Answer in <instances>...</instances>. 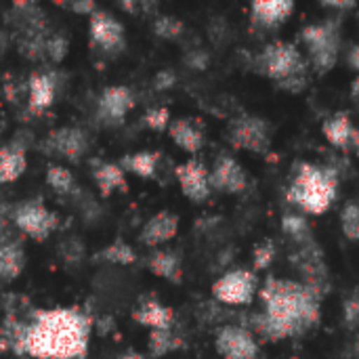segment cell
I'll return each mask as SVG.
<instances>
[{
  "label": "cell",
  "instance_id": "cell-37",
  "mask_svg": "<svg viewBox=\"0 0 359 359\" xmlns=\"http://www.w3.org/2000/svg\"><path fill=\"white\" fill-rule=\"evenodd\" d=\"M154 84H156V88H158V90L172 88V86L177 84V76H175V72H170V69H162V72H158V74H156Z\"/></svg>",
  "mask_w": 359,
  "mask_h": 359
},
{
  "label": "cell",
  "instance_id": "cell-28",
  "mask_svg": "<svg viewBox=\"0 0 359 359\" xmlns=\"http://www.w3.org/2000/svg\"><path fill=\"white\" fill-rule=\"evenodd\" d=\"M181 347L179 337L172 330H151L149 334V351L154 358H162Z\"/></svg>",
  "mask_w": 359,
  "mask_h": 359
},
{
  "label": "cell",
  "instance_id": "cell-42",
  "mask_svg": "<svg viewBox=\"0 0 359 359\" xmlns=\"http://www.w3.org/2000/svg\"><path fill=\"white\" fill-rule=\"evenodd\" d=\"M351 147H353V151L358 154V158H359V128H355V133H353V139H351Z\"/></svg>",
  "mask_w": 359,
  "mask_h": 359
},
{
  "label": "cell",
  "instance_id": "cell-12",
  "mask_svg": "<svg viewBox=\"0 0 359 359\" xmlns=\"http://www.w3.org/2000/svg\"><path fill=\"white\" fill-rule=\"evenodd\" d=\"M40 147L50 156L63 158L67 162H78L88 149V135L76 126L57 128L42 141Z\"/></svg>",
  "mask_w": 359,
  "mask_h": 359
},
{
  "label": "cell",
  "instance_id": "cell-14",
  "mask_svg": "<svg viewBox=\"0 0 359 359\" xmlns=\"http://www.w3.org/2000/svg\"><path fill=\"white\" fill-rule=\"evenodd\" d=\"M177 175V181H179V187L183 191V196L196 204H202L210 198V170L198 162V160H187L183 164L177 166L175 170Z\"/></svg>",
  "mask_w": 359,
  "mask_h": 359
},
{
  "label": "cell",
  "instance_id": "cell-23",
  "mask_svg": "<svg viewBox=\"0 0 359 359\" xmlns=\"http://www.w3.org/2000/svg\"><path fill=\"white\" fill-rule=\"evenodd\" d=\"M93 179L103 196H111L114 191H126L124 170L114 162H95Z\"/></svg>",
  "mask_w": 359,
  "mask_h": 359
},
{
  "label": "cell",
  "instance_id": "cell-39",
  "mask_svg": "<svg viewBox=\"0 0 359 359\" xmlns=\"http://www.w3.org/2000/svg\"><path fill=\"white\" fill-rule=\"evenodd\" d=\"M347 65L359 74V44H351L347 50Z\"/></svg>",
  "mask_w": 359,
  "mask_h": 359
},
{
  "label": "cell",
  "instance_id": "cell-1",
  "mask_svg": "<svg viewBox=\"0 0 359 359\" xmlns=\"http://www.w3.org/2000/svg\"><path fill=\"white\" fill-rule=\"evenodd\" d=\"M263 311L248 316V326L255 337L278 343L284 339L303 337L305 332L320 326L322 307L303 282L267 278L259 290Z\"/></svg>",
  "mask_w": 359,
  "mask_h": 359
},
{
  "label": "cell",
  "instance_id": "cell-20",
  "mask_svg": "<svg viewBox=\"0 0 359 359\" xmlns=\"http://www.w3.org/2000/svg\"><path fill=\"white\" fill-rule=\"evenodd\" d=\"M27 166L25 145L19 141H11L8 145L0 147V183L17 181Z\"/></svg>",
  "mask_w": 359,
  "mask_h": 359
},
{
  "label": "cell",
  "instance_id": "cell-41",
  "mask_svg": "<svg viewBox=\"0 0 359 359\" xmlns=\"http://www.w3.org/2000/svg\"><path fill=\"white\" fill-rule=\"evenodd\" d=\"M349 97L353 99V101H359V74L353 78V82H351V88H349Z\"/></svg>",
  "mask_w": 359,
  "mask_h": 359
},
{
  "label": "cell",
  "instance_id": "cell-44",
  "mask_svg": "<svg viewBox=\"0 0 359 359\" xmlns=\"http://www.w3.org/2000/svg\"><path fill=\"white\" fill-rule=\"evenodd\" d=\"M355 359H359V343L355 345Z\"/></svg>",
  "mask_w": 359,
  "mask_h": 359
},
{
  "label": "cell",
  "instance_id": "cell-17",
  "mask_svg": "<svg viewBox=\"0 0 359 359\" xmlns=\"http://www.w3.org/2000/svg\"><path fill=\"white\" fill-rule=\"evenodd\" d=\"M57 97V80L46 72H36L27 82V103L34 114L46 111Z\"/></svg>",
  "mask_w": 359,
  "mask_h": 359
},
{
  "label": "cell",
  "instance_id": "cell-2",
  "mask_svg": "<svg viewBox=\"0 0 359 359\" xmlns=\"http://www.w3.org/2000/svg\"><path fill=\"white\" fill-rule=\"evenodd\" d=\"M90 320L76 309L34 311L27 320L23 353L36 359H80L86 355Z\"/></svg>",
  "mask_w": 359,
  "mask_h": 359
},
{
  "label": "cell",
  "instance_id": "cell-31",
  "mask_svg": "<svg viewBox=\"0 0 359 359\" xmlns=\"http://www.w3.org/2000/svg\"><path fill=\"white\" fill-rule=\"evenodd\" d=\"M341 229L347 240L359 242V202L351 200L341 210Z\"/></svg>",
  "mask_w": 359,
  "mask_h": 359
},
{
  "label": "cell",
  "instance_id": "cell-5",
  "mask_svg": "<svg viewBox=\"0 0 359 359\" xmlns=\"http://www.w3.org/2000/svg\"><path fill=\"white\" fill-rule=\"evenodd\" d=\"M257 72L273 80L276 84L294 76L309 74V61L301 55L297 44L286 40L269 42L257 57Z\"/></svg>",
  "mask_w": 359,
  "mask_h": 359
},
{
  "label": "cell",
  "instance_id": "cell-3",
  "mask_svg": "<svg viewBox=\"0 0 359 359\" xmlns=\"http://www.w3.org/2000/svg\"><path fill=\"white\" fill-rule=\"evenodd\" d=\"M339 196V172L332 166L301 162L294 166L288 202L305 215H324Z\"/></svg>",
  "mask_w": 359,
  "mask_h": 359
},
{
  "label": "cell",
  "instance_id": "cell-10",
  "mask_svg": "<svg viewBox=\"0 0 359 359\" xmlns=\"http://www.w3.org/2000/svg\"><path fill=\"white\" fill-rule=\"evenodd\" d=\"M88 29H90V42L99 50H103V53H120L124 48V42H126L124 25L109 11L97 8L88 17Z\"/></svg>",
  "mask_w": 359,
  "mask_h": 359
},
{
  "label": "cell",
  "instance_id": "cell-32",
  "mask_svg": "<svg viewBox=\"0 0 359 359\" xmlns=\"http://www.w3.org/2000/svg\"><path fill=\"white\" fill-rule=\"evenodd\" d=\"M278 257V246L273 240H263L255 246L252 250V269L255 271H265L273 265Z\"/></svg>",
  "mask_w": 359,
  "mask_h": 359
},
{
  "label": "cell",
  "instance_id": "cell-11",
  "mask_svg": "<svg viewBox=\"0 0 359 359\" xmlns=\"http://www.w3.org/2000/svg\"><path fill=\"white\" fill-rule=\"evenodd\" d=\"M135 107V95L124 84H111L103 88L97 101V118L105 126H118Z\"/></svg>",
  "mask_w": 359,
  "mask_h": 359
},
{
  "label": "cell",
  "instance_id": "cell-40",
  "mask_svg": "<svg viewBox=\"0 0 359 359\" xmlns=\"http://www.w3.org/2000/svg\"><path fill=\"white\" fill-rule=\"evenodd\" d=\"M322 6L324 8H334V11H351V8H355L358 4L355 2H322Z\"/></svg>",
  "mask_w": 359,
  "mask_h": 359
},
{
  "label": "cell",
  "instance_id": "cell-21",
  "mask_svg": "<svg viewBox=\"0 0 359 359\" xmlns=\"http://www.w3.org/2000/svg\"><path fill=\"white\" fill-rule=\"evenodd\" d=\"M147 267L154 276L179 284L183 280V263L175 250H154L147 259Z\"/></svg>",
  "mask_w": 359,
  "mask_h": 359
},
{
  "label": "cell",
  "instance_id": "cell-4",
  "mask_svg": "<svg viewBox=\"0 0 359 359\" xmlns=\"http://www.w3.org/2000/svg\"><path fill=\"white\" fill-rule=\"evenodd\" d=\"M301 40L309 53V67L318 74L334 69L341 55V25L337 19L305 25L301 29Z\"/></svg>",
  "mask_w": 359,
  "mask_h": 359
},
{
  "label": "cell",
  "instance_id": "cell-35",
  "mask_svg": "<svg viewBox=\"0 0 359 359\" xmlns=\"http://www.w3.org/2000/svg\"><path fill=\"white\" fill-rule=\"evenodd\" d=\"M65 55H67V40L61 34L48 36L44 44V57H48L50 61H61Z\"/></svg>",
  "mask_w": 359,
  "mask_h": 359
},
{
  "label": "cell",
  "instance_id": "cell-38",
  "mask_svg": "<svg viewBox=\"0 0 359 359\" xmlns=\"http://www.w3.org/2000/svg\"><path fill=\"white\" fill-rule=\"evenodd\" d=\"M187 61H189V65L191 67H196V69H204L206 65H208V55L204 53V50H191L189 53V57H187Z\"/></svg>",
  "mask_w": 359,
  "mask_h": 359
},
{
  "label": "cell",
  "instance_id": "cell-33",
  "mask_svg": "<svg viewBox=\"0 0 359 359\" xmlns=\"http://www.w3.org/2000/svg\"><path fill=\"white\" fill-rule=\"evenodd\" d=\"M143 124L151 130H168L170 126V111L166 107H151L145 116H143Z\"/></svg>",
  "mask_w": 359,
  "mask_h": 359
},
{
  "label": "cell",
  "instance_id": "cell-18",
  "mask_svg": "<svg viewBox=\"0 0 359 359\" xmlns=\"http://www.w3.org/2000/svg\"><path fill=\"white\" fill-rule=\"evenodd\" d=\"M133 318L141 326H147L149 330H172V326H175V311L156 299L141 301L139 307L135 309Z\"/></svg>",
  "mask_w": 359,
  "mask_h": 359
},
{
  "label": "cell",
  "instance_id": "cell-16",
  "mask_svg": "<svg viewBox=\"0 0 359 359\" xmlns=\"http://www.w3.org/2000/svg\"><path fill=\"white\" fill-rule=\"evenodd\" d=\"M177 231H179V217L170 210H160L141 227L139 240L145 246L156 248L160 244L170 242L177 236Z\"/></svg>",
  "mask_w": 359,
  "mask_h": 359
},
{
  "label": "cell",
  "instance_id": "cell-43",
  "mask_svg": "<svg viewBox=\"0 0 359 359\" xmlns=\"http://www.w3.org/2000/svg\"><path fill=\"white\" fill-rule=\"evenodd\" d=\"M122 359H145L143 355H139V353H126Z\"/></svg>",
  "mask_w": 359,
  "mask_h": 359
},
{
  "label": "cell",
  "instance_id": "cell-6",
  "mask_svg": "<svg viewBox=\"0 0 359 359\" xmlns=\"http://www.w3.org/2000/svg\"><path fill=\"white\" fill-rule=\"evenodd\" d=\"M259 282L255 271L248 269H231L223 273L212 284V297L219 305L227 307H246L252 303L257 294Z\"/></svg>",
  "mask_w": 359,
  "mask_h": 359
},
{
  "label": "cell",
  "instance_id": "cell-19",
  "mask_svg": "<svg viewBox=\"0 0 359 359\" xmlns=\"http://www.w3.org/2000/svg\"><path fill=\"white\" fill-rule=\"evenodd\" d=\"M168 135L170 139L187 154H198L204 143H206V137H204V130L198 122L189 120V118H177V120H170V126H168Z\"/></svg>",
  "mask_w": 359,
  "mask_h": 359
},
{
  "label": "cell",
  "instance_id": "cell-36",
  "mask_svg": "<svg viewBox=\"0 0 359 359\" xmlns=\"http://www.w3.org/2000/svg\"><path fill=\"white\" fill-rule=\"evenodd\" d=\"M63 8H67V11H72V13H78V15H84V17H90L99 6L95 4V2H84V0H78V2H65V4H61Z\"/></svg>",
  "mask_w": 359,
  "mask_h": 359
},
{
  "label": "cell",
  "instance_id": "cell-34",
  "mask_svg": "<svg viewBox=\"0 0 359 359\" xmlns=\"http://www.w3.org/2000/svg\"><path fill=\"white\" fill-rule=\"evenodd\" d=\"M343 324L349 330H355L359 326V290H353L343 301Z\"/></svg>",
  "mask_w": 359,
  "mask_h": 359
},
{
  "label": "cell",
  "instance_id": "cell-30",
  "mask_svg": "<svg viewBox=\"0 0 359 359\" xmlns=\"http://www.w3.org/2000/svg\"><path fill=\"white\" fill-rule=\"evenodd\" d=\"M99 259L111 265H130L137 261V255L126 242H114L99 255Z\"/></svg>",
  "mask_w": 359,
  "mask_h": 359
},
{
  "label": "cell",
  "instance_id": "cell-15",
  "mask_svg": "<svg viewBox=\"0 0 359 359\" xmlns=\"http://www.w3.org/2000/svg\"><path fill=\"white\" fill-rule=\"evenodd\" d=\"M294 11L290 0H257L250 6V21L259 29H278Z\"/></svg>",
  "mask_w": 359,
  "mask_h": 359
},
{
  "label": "cell",
  "instance_id": "cell-13",
  "mask_svg": "<svg viewBox=\"0 0 359 359\" xmlns=\"http://www.w3.org/2000/svg\"><path fill=\"white\" fill-rule=\"evenodd\" d=\"M210 187L221 194L236 196L248 187V175L233 156L223 154L215 160L210 168Z\"/></svg>",
  "mask_w": 359,
  "mask_h": 359
},
{
  "label": "cell",
  "instance_id": "cell-27",
  "mask_svg": "<svg viewBox=\"0 0 359 359\" xmlns=\"http://www.w3.org/2000/svg\"><path fill=\"white\" fill-rule=\"evenodd\" d=\"M46 183L59 196H69L76 189V179H74L72 170L65 168V166H61V164L48 166V170H46Z\"/></svg>",
  "mask_w": 359,
  "mask_h": 359
},
{
  "label": "cell",
  "instance_id": "cell-22",
  "mask_svg": "<svg viewBox=\"0 0 359 359\" xmlns=\"http://www.w3.org/2000/svg\"><path fill=\"white\" fill-rule=\"evenodd\" d=\"M322 133L326 137V141L337 147V149H349L351 147V139L355 133V126L351 122V118L347 114H334L332 118H328L322 124Z\"/></svg>",
  "mask_w": 359,
  "mask_h": 359
},
{
  "label": "cell",
  "instance_id": "cell-25",
  "mask_svg": "<svg viewBox=\"0 0 359 359\" xmlns=\"http://www.w3.org/2000/svg\"><path fill=\"white\" fill-rule=\"evenodd\" d=\"M160 164V154L158 151H137V154H128L124 156L118 166L124 172H133L141 179H151L158 170Z\"/></svg>",
  "mask_w": 359,
  "mask_h": 359
},
{
  "label": "cell",
  "instance_id": "cell-9",
  "mask_svg": "<svg viewBox=\"0 0 359 359\" xmlns=\"http://www.w3.org/2000/svg\"><path fill=\"white\" fill-rule=\"evenodd\" d=\"M217 353L223 359H257L259 343L257 337L240 324H225L215 337Z\"/></svg>",
  "mask_w": 359,
  "mask_h": 359
},
{
  "label": "cell",
  "instance_id": "cell-8",
  "mask_svg": "<svg viewBox=\"0 0 359 359\" xmlns=\"http://www.w3.org/2000/svg\"><path fill=\"white\" fill-rule=\"evenodd\" d=\"M13 221H15L19 231H23L25 236H29L32 240H38V242L46 240L57 229L55 212H50L38 200L21 202L13 212Z\"/></svg>",
  "mask_w": 359,
  "mask_h": 359
},
{
  "label": "cell",
  "instance_id": "cell-24",
  "mask_svg": "<svg viewBox=\"0 0 359 359\" xmlns=\"http://www.w3.org/2000/svg\"><path fill=\"white\" fill-rule=\"evenodd\" d=\"M25 267V252L23 246L17 242H2L0 244V284L13 282L21 276Z\"/></svg>",
  "mask_w": 359,
  "mask_h": 359
},
{
  "label": "cell",
  "instance_id": "cell-7",
  "mask_svg": "<svg viewBox=\"0 0 359 359\" xmlns=\"http://www.w3.org/2000/svg\"><path fill=\"white\" fill-rule=\"evenodd\" d=\"M229 143L252 154H267L271 147V124L259 116H240L229 126Z\"/></svg>",
  "mask_w": 359,
  "mask_h": 359
},
{
  "label": "cell",
  "instance_id": "cell-26",
  "mask_svg": "<svg viewBox=\"0 0 359 359\" xmlns=\"http://www.w3.org/2000/svg\"><path fill=\"white\" fill-rule=\"evenodd\" d=\"M282 231L294 242V246H301V244H307V242L316 240L307 217L299 215V212H286L282 217Z\"/></svg>",
  "mask_w": 359,
  "mask_h": 359
},
{
  "label": "cell",
  "instance_id": "cell-29",
  "mask_svg": "<svg viewBox=\"0 0 359 359\" xmlns=\"http://www.w3.org/2000/svg\"><path fill=\"white\" fill-rule=\"evenodd\" d=\"M154 32L158 38L164 40H179L185 34V25L181 19L172 17V15H158L154 21Z\"/></svg>",
  "mask_w": 359,
  "mask_h": 359
},
{
  "label": "cell",
  "instance_id": "cell-45",
  "mask_svg": "<svg viewBox=\"0 0 359 359\" xmlns=\"http://www.w3.org/2000/svg\"><path fill=\"white\" fill-rule=\"evenodd\" d=\"M288 359H301V358H297V355H294V358H288Z\"/></svg>",
  "mask_w": 359,
  "mask_h": 359
}]
</instances>
